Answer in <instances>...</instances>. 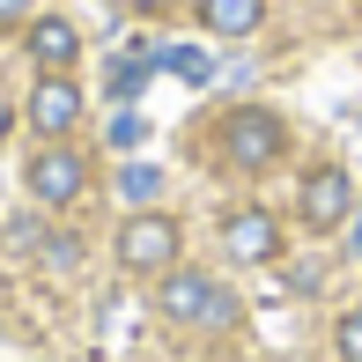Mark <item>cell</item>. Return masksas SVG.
<instances>
[{
  "mask_svg": "<svg viewBox=\"0 0 362 362\" xmlns=\"http://www.w3.org/2000/svg\"><path fill=\"white\" fill-rule=\"evenodd\" d=\"M74 52H81V30L67 15H37V23H30V59H37L45 74H67Z\"/></svg>",
  "mask_w": 362,
  "mask_h": 362,
  "instance_id": "ba28073f",
  "label": "cell"
},
{
  "mask_svg": "<svg viewBox=\"0 0 362 362\" xmlns=\"http://www.w3.org/2000/svg\"><path fill=\"white\" fill-rule=\"evenodd\" d=\"M163 67H170V74H185V81H207V74H215V67H207V52H192V45L163 52Z\"/></svg>",
  "mask_w": 362,
  "mask_h": 362,
  "instance_id": "7c38bea8",
  "label": "cell"
},
{
  "mask_svg": "<svg viewBox=\"0 0 362 362\" xmlns=\"http://www.w3.org/2000/svg\"><path fill=\"white\" fill-rule=\"evenodd\" d=\"M45 259H52V267H74L81 244H74V237H52V244H45Z\"/></svg>",
  "mask_w": 362,
  "mask_h": 362,
  "instance_id": "9a60e30c",
  "label": "cell"
},
{
  "mask_svg": "<svg viewBox=\"0 0 362 362\" xmlns=\"http://www.w3.org/2000/svg\"><path fill=\"white\" fill-rule=\"evenodd\" d=\"M23 177H30V192H37L45 207H74L81 185H89V163H81L67 141H52V148H37V156H30Z\"/></svg>",
  "mask_w": 362,
  "mask_h": 362,
  "instance_id": "5b68a950",
  "label": "cell"
},
{
  "mask_svg": "<svg viewBox=\"0 0 362 362\" xmlns=\"http://www.w3.org/2000/svg\"><path fill=\"white\" fill-rule=\"evenodd\" d=\"M8 126H15V111H8V96H0V141H8Z\"/></svg>",
  "mask_w": 362,
  "mask_h": 362,
  "instance_id": "d6986e66",
  "label": "cell"
},
{
  "mask_svg": "<svg viewBox=\"0 0 362 362\" xmlns=\"http://www.w3.org/2000/svg\"><path fill=\"white\" fill-rule=\"evenodd\" d=\"M156 310L170 325H192V333H229V325H237V296H229L215 274H200V267H170L156 281Z\"/></svg>",
  "mask_w": 362,
  "mask_h": 362,
  "instance_id": "6da1fadb",
  "label": "cell"
},
{
  "mask_svg": "<svg viewBox=\"0 0 362 362\" xmlns=\"http://www.w3.org/2000/svg\"><path fill=\"white\" fill-rule=\"evenodd\" d=\"M74 119H81V89L67 74H37V89H30V126L37 134H74Z\"/></svg>",
  "mask_w": 362,
  "mask_h": 362,
  "instance_id": "52a82bcc",
  "label": "cell"
},
{
  "mask_svg": "<svg viewBox=\"0 0 362 362\" xmlns=\"http://www.w3.org/2000/svg\"><path fill=\"white\" fill-rule=\"evenodd\" d=\"M141 141H148V126L134 111H119V119H111V148H141Z\"/></svg>",
  "mask_w": 362,
  "mask_h": 362,
  "instance_id": "5bb4252c",
  "label": "cell"
},
{
  "mask_svg": "<svg viewBox=\"0 0 362 362\" xmlns=\"http://www.w3.org/2000/svg\"><path fill=\"white\" fill-rule=\"evenodd\" d=\"M348 252L362 259V207H355V215H348Z\"/></svg>",
  "mask_w": 362,
  "mask_h": 362,
  "instance_id": "e0dca14e",
  "label": "cell"
},
{
  "mask_svg": "<svg viewBox=\"0 0 362 362\" xmlns=\"http://www.w3.org/2000/svg\"><path fill=\"white\" fill-rule=\"evenodd\" d=\"M141 81H148V59L134 52V59H119V67H111V96H141Z\"/></svg>",
  "mask_w": 362,
  "mask_h": 362,
  "instance_id": "4fadbf2b",
  "label": "cell"
},
{
  "mask_svg": "<svg viewBox=\"0 0 362 362\" xmlns=\"http://www.w3.org/2000/svg\"><path fill=\"white\" fill-rule=\"evenodd\" d=\"M200 23L215 30V37H252V30L267 23V0H200Z\"/></svg>",
  "mask_w": 362,
  "mask_h": 362,
  "instance_id": "9c48e42d",
  "label": "cell"
},
{
  "mask_svg": "<svg viewBox=\"0 0 362 362\" xmlns=\"http://www.w3.org/2000/svg\"><path fill=\"white\" fill-rule=\"evenodd\" d=\"M215 141H222V163H229V170H274V163L288 156V126L274 119V111H259V104H237L215 126Z\"/></svg>",
  "mask_w": 362,
  "mask_h": 362,
  "instance_id": "7a4b0ae2",
  "label": "cell"
},
{
  "mask_svg": "<svg viewBox=\"0 0 362 362\" xmlns=\"http://www.w3.org/2000/svg\"><path fill=\"white\" fill-rule=\"evenodd\" d=\"M177 244H185V237H177L170 215H134V222L119 229V267L126 274H156V281H163V274L177 267Z\"/></svg>",
  "mask_w": 362,
  "mask_h": 362,
  "instance_id": "277c9868",
  "label": "cell"
},
{
  "mask_svg": "<svg viewBox=\"0 0 362 362\" xmlns=\"http://www.w3.org/2000/svg\"><path fill=\"white\" fill-rule=\"evenodd\" d=\"M296 215H303L310 237H325V229H348V215H355V177L340 170V163H318V170L303 177V192H296Z\"/></svg>",
  "mask_w": 362,
  "mask_h": 362,
  "instance_id": "3957f363",
  "label": "cell"
},
{
  "mask_svg": "<svg viewBox=\"0 0 362 362\" xmlns=\"http://www.w3.org/2000/svg\"><path fill=\"white\" fill-rule=\"evenodd\" d=\"M126 8H134V15H156V8H170V0H126Z\"/></svg>",
  "mask_w": 362,
  "mask_h": 362,
  "instance_id": "ac0fdd59",
  "label": "cell"
},
{
  "mask_svg": "<svg viewBox=\"0 0 362 362\" xmlns=\"http://www.w3.org/2000/svg\"><path fill=\"white\" fill-rule=\"evenodd\" d=\"M119 192H126V200H141V207H148V200H156V192H163V177L148 170V163H134V170L119 177Z\"/></svg>",
  "mask_w": 362,
  "mask_h": 362,
  "instance_id": "8fae6325",
  "label": "cell"
},
{
  "mask_svg": "<svg viewBox=\"0 0 362 362\" xmlns=\"http://www.w3.org/2000/svg\"><path fill=\"white\" fill-rule=\"evenodd\" d=\"M23 15H30V0H0V30H8V23H23Z\"/></svg>",
  "mask_w": 362,
  "mask_h": 362,
  "instance_id": "2e32d148",
  "label": "cell"
},
{
  "mask_svg": "<svg viewBox=\"0 0 362 362\" xmlns=\"http://www.w3.org/2000/svg\"><path fill=\"white\" fill-rule=\"evenodd\" d=\"M222 252L237 267H267V259H281V222L267 207H229L222 215Z\"/></svg>",
  "mask_w": 362,
  "mask_h": 362,
  "instance_id": "8992f818",
  "label": "cell"
},
{
  "mask_svg": "<svg viewBox=\"0 0 362 362\" xmlns=\"http://www.w3.org/2000/svg\"><path fill=\"white\" fill-rule=\"evenodd\" d=\"M333 355H340V362H362V303L340 310V325H333Z\"/></svg>",
  "mask_w": 362,
  "mask_h": 362,
  "instance_id": "30bf717a",
  "label": "cell"
}]
</instances>
